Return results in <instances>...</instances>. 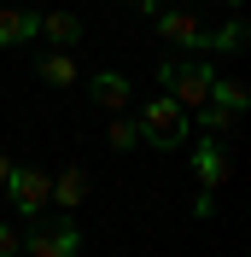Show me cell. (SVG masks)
Instances as JSON below:
<instances>
[{
  "label": "cell",
  "instance_id": "6da1fadb",
  "mask_svg": "<svg viewBox=\"0 0 251 257\" xmlns=\"http://www.w3.org/2000/svg\"><path fill=\"white\" fill-rule=\"evenodd\" d=\"M158 82L170 88V99L181 105L187 117H199L204 105H210V82H216V64L204 59H164L158 64Z\"/></svg>",
  "mask_w": 251,
  "mask_h": 257
},
{
  "label": "cell",
  "instance_id": "7a4b0ae2",
  "mask_svg": "<svg viewBox=\"0 0 251 257\" xmlns=\"http://www.w3.org/2000/svg\"><path fill=\"white\" fill-rule=\"evenodd\" d=\"M187 123H193V117L181 111V105H175L170 94H164V99H152V105H146V111L135 117L141 141H146V146H158V152H175V146L187 141Z\"/></svg>",
  "mask_w": 251,
  "mask_h": 257
},
{
  "label": "cell",
  "instance_id": "3957f363",
  "mask_svg": "<svg viewBox=\"0 0 251 257\" xmlns=\"http://www.w3.org/2000/svg\"><path fill=\"white\" fill-rule=\"evenodd\" d=\"M6 199H12V210L18 216H24V222H35V216H41V210L53 205V176L47 170H18L12 164V176H6Z\"/></svg>",
  "mask_w": 251,
  "mask_h": 257
},
{
  "label": "cell",
  "instance_id": "277c9868",
  "mask_svg": "<svg viewBox=\"0 0 251 257\" xmlns=\"http://www.w3.org/2000/svg\"><path fill=\"white\" fill-rule=\"evenodd\" d=\"M18 251H30V257H82V228H76V216H64L53 228L30 222V240L18 245Z\"/></svg>",
  "mask_w": 251,
  "mask_h": 257
},
{
  "label": "cell",
  "instance_id": "5b68a950",
  "mask_svg": "<svg viewBox=\"0 0 251 257\" xmlns=\"http://www.w3.org/2000/svg\"><path fill=\"white\" fill-rule=\"evenodd\" d=\"M193 170H199V187L216 193L222 181H228V170H234V164H228V146H222L216 135H204V141L193 146Z\"/></svg>",
  "mask_w": 251,
  "mask_h": 257
},
{
  "label": "cell",
  "instance_id": "8992f818",
  "mask_svg": "<svg viewBox=\"0 0 251 257\" xmlns=\"http://www.w3.org/2000/svg\"><path fill=\"white\" fill-rule=\"evenodd\" d=\"M158 35L170 41V47H193V53H204V24H199V12H158Z\"/></svg>",
  "mask_w": 251,
  "mask_h": 257
},
{
  "label": "cell",
  "instance_id": "52a82bcc",
  "mask_svg": "<svg viewBox=\"0 0 251 257\" xmlns=\"http://www.w3.org/2000/svg\"><path fill=\"white\" fill-rule=\"evenodd\" d=\"M88 94H94L99 111H123V105H129V76H117V70H99V76L88 82Z\"/></svg>",
  "mask_w": 251,
  "mask_h": 257
},
{
  "label": "cell",
  "instance_id": "ba28073f",
  "mask_svg": "<svg viewBox=\"0 0 251 257\" xmlns=\"http://www.w3.org/2000/svg\"><path fill=\"white\" fill-rule=\"evenodd\" d=\"M41 35H47L59 53H70V47L82 41V18H76V12H47V18H41Z\"/></svg>",
  "mask_w": 251,
  "mask_h": 257
},
{
  "label": "cell",
  "instance_id": "9c48e42d",
  "mask_svg": "<svg viewBox=\"0 0 251 257\" xmlns=\"http://www.w3.org/2000/svg\"><path fill=\"white\" fill-rule=\"evenodd\" d=\"M35 30H41V18L18 12V6H6V12H0V47H24Z\"/></svg>",
  "mask_w": 251,
  "mask_h": 257
},
{
  "label": "cell",
  "instance_id": "30bf717a",
  "mask_svg": "<svg viewBox=\"0 0 251 257\" xmlns=\"http://www.w3.org/2000/svg\"><path fill=\"white\" fill-rule=\"evenodd\" d=\"M245 41H251L245 18H228L222 30H210V35H204V53H245Z\"/></svg>",
  "mask_w": 251,
  "mask_h": 257
},
{
  "label": "cell",
  "instance_id": "8fae6325",
  "mask_svg": "<svg viewBox=\"0 0 251 257\" xmlns=\"http://www.w3.org/2000/svg\"><path fill=\"white\" fill-rule=\"evenodd\" d=\"M210 105H222L228 117H239L251 105V94H245V82H234V76H216L210 82Z\"/></svg>",
  "mask_w": 251,
  "mask_h": 257
},
{
  "label": "cell",
  "instance_id": "7c38bea8",
  "mask_svg": "<svg viewBox=\"0 0 251 257\" xmlns=\"http://www.w3.org/2000/svg\"><path fill=\"white\" fill-rule=\"evenodd\" d=\"M82 199H88V176H82V170H64V176H53V205H59V210H76Z\"/></svg>",
  "mask_w": 251,
  "mask_h": 257
},
{
  "label": "cell",
  "instance_id": "4fadbf2b",
  "mask_svg": "<svg viewBox=\"0 0 251 257\" xmlns=\"http://www.w3.org/2000/svg\"><path fill=\"white\" fill-rule=\"evenodd\" d=\"M35 70H41V82H47V88H70V82H76V59H70V53H59V47L35 64Z\"/></svg>",
  "mask_w": 251,
  "mask_h": 257
},
{
  "label": "cell",
  "instance_id": "5bb4252c",
  "mask_svg": "<svg viewBox=\"0 0 251 257\" xmlns=\"http://www.w3.org/2000/svg\"><path fill=\"white\" fill-rule=\"evenodd\" d=\"M111 146H117V152L141 146V128H135V117H117V123H111Z\"/></svg>",
  "mask_w": 251,
  "mask_h": 257
},
{
  "label": "cell",
  "instance_id": "9a60e30c",
  "mask_svg": "<svg viewBox=\"0 0 251 257\" xmlns=\"http://www.w3.org/2000/svg\"><path fill=\"white\" fill-rule=\"evenodd\" d=\"M199 123L210 128V135H222V128H234V117L222 111V105H204V111H199Z\"/></svg>",
  "mask_w": 251,
  "mask_h": 257
},
{
  "label": "cell",
  "instance_id": "2e32d148",
  "mask_svg": "<svg viewBox=\"0 0 251 257\" xmlns=\"http://www.w3.org/2000/svg\"><path fill=\"white\" fill-rule=\"evenodd\" d=\"M210 210H216V193H210V187H199V199H193V216H199V222H204Z\"/></svg>",
  "mask_w": 251,
  "mask_h": 257
},
{
  "label": "cell",
  "instance_id": "e0dca14e",
  "mask_svg": "<svg viewBox=\"0 0 251 257\" xmlns=\"http://www.w3.org/2000/svg\"><path fill=\"white\" fill-rule=\"evenodd\" d=\"M18 245H24V234L18 228H0V257H18Z\"/></svg>",
  "mask_w": 251,
  "mask_h": 257
},
{
  "label": "cell",
  "instance_id": "ac0fdd59",
  "mask_svg": "<svg viewBox=\"0 0 251 257\" xmlns=\"http://www.w3.org/2000/svg\"><path fill=\"white\" fill-rule=\"evenodd\" d=\"M6 176H12V158H6V152H0V193H6Z\"/></svg>",
  "mask_w": 251,
  "mask_h": 257
},
{
  "label": "cell",
  "instance_id": "d6986e66",
  "mask_svg": "<svg viewBox=\"0 0 251 257\" xmlns=\"http://www.w3.org/2000/svg\"><path fill=\"white\" fill-rule=\"evenodd\" d=\"M135 6H141V12H152V18L164 12V0H135Z\"/></svg>",
  "mask_w": 251,
  "mask_h": 257
},
{
  "label": "cell",
  "instance_id": "ffe728a7",
  "mask_svg": "<svg viewBox=\"0 0 251 257\" xmlns=\"http://www.w3.org/2000/svg\"><path fill=\"white\" fill-rule=\"evenodd\" d=\"M234 6H245V0H234Z\"/></svg>",
  "mask_w": 251,
  "mask_h": 257
}]
</instances>
